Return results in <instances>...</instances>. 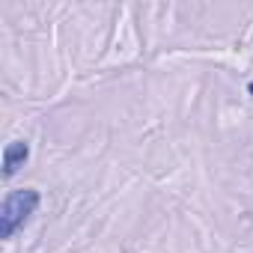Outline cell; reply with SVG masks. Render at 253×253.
<instances>
[{"instance_id":"7a4b0ae2","label":"cell","mask_w":253,"mask_h":253,"mask_svg":"<svg viewBox=\"0 0 253 253\" xmlns=\"http://www.w3.org/2000/svg\"><path fill=\"white\" fill-rule=\"evenodd\" d=\"M30 158V143L27 140H12L6 149H3V176L12 179Z\"/></svg>"},{"instance_id":"6da1fadb","label":"cell","mask_w":253,"mask_h":253,"mask_svg":"<svg viewBox=\"0 0 253 253\" xmlns=\"http://www.w3.org/2000/svg\"><path fill=\"white\" fill-rule=\"evenodd\" d=\"M39 191L36 188H18L9 191L0 203V238H12L39 209Z\"/></svg>"},{"instance_id":"3957f363","label":"cell","mask_w":253,"mask_h":253,"mask_svg":"<svg viewBox=\"0 0 253 253\" xmlns=\"http://www.w3.org/2000/svg\"><path fill=\"white\" fill-rule=\"evenodd\" d=\"M247 92H250V95H253V81H250V84H247Z\"/></svg>"}]
</instances>
